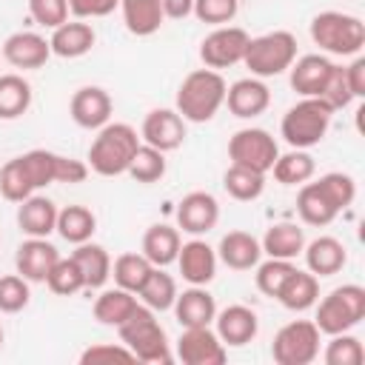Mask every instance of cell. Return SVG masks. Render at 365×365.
I'll list each match as a JSON object with an SVG mask.
<instances>
[{
  "label": "cell",
  "instance_id": "cell-1",
  "mask_svg": "<svg viewBox=\"0 0 365 365\" xmlns=\"http://www.w3.org/2000/svg\"><path fill=\"white\" fill-rule=\"evenodd\" d=\"M356 197V182L351 174L331 171L317 182H302L297 194V214L305 225H331L339 211H345Z\"/></svg>",
  "mask_w": 365,
  "mask_h": 365
},
{
  "label": "cell",
  "instance_id": "cell-2",
  "mask_svg": "<svg viewBox=\"0 0 365 365\" xmlns=\"http://www.w3.org/2000/svg\"><path fill=\"white\" fill-rule=\"evenodd\" d=\"M60 154L46 148H31L0 168V194L9 202H23L26 197L37 194L40 188L57 182Z\"/></svg>",
  "mask_w": 365,
  "mask_h": 365
},
{
  "label": "cell",
  "instance_id": "cell-3",
  "mask_svg": "<svg viewBox=\"0 0 365 365\" xmlns=\"http://www.w3.org/2000/svg\"><path fill=\"white\" fill-rule=\"evenodd\" d=\"M225 80L214 68H194L182 77L174 108L185 123H208L225 106Z\"/></svg>",
  "mask_w": 365,
  "mask_h": 365
},
{
  "label": "cell",
  "instance_id": "cell-4",
  "mask_svg": "<svg viewBox=\"0 0 365 365\" xmlns=\"http://www.w3.org/2000/svg\"><path fill=\"white\" fill-rule=\"evenodd\" d=\"M140 134L128 123H106L88 145V171L100 177H120L128 171L134 151L140 148Z\"/></svg>",
  "mask_w": 365,
  "mask_h": 365
},
{
  "label": "cell",
  "instance_id": "cell-5",
  "mask_svg": "<svg viewBox=\"0 0 365 365\" xmlns=\"http://www.w3.org/2000/svg\"><path fill=\"white\" fill-rule=\"evenodd\" d=\"M117 334H120V342L134 354L137 362H171L174 354L168 348V336H165V328L160 325L157 319V311L145 308V305H137L131 311V317L117 325Z\"/></svg>",
  "mask_w": 365,
  "mask_h": 365
},
{
  "label": "cell",
  "instance_id": "cell-6",
  "mask_svg": "<svg viewBox=\"0 0 365 365\" xmlns=\"http://www.w3.org/2000/svg\"><path fill=\"white\" fill-rule=\"evenodd\" d=\"M334 108L319 97H302L294 103L279 123V134L291 148H314L325 140L331 128Z\"/></svg>",
  "mask_w": 365,
  "mask_h": 365
},
{
  "label": "cell",
  "instance_id": "cell-7",
  "mask_svg": "<svg viewBox=\"0 0 365 365\" xmlns=\"http://www.w3.org/2000/svg\"><path fill=\"white\" fill-rule=\"evenodd\" d=\"M311 40L336 57H356L365 46V23L348 11H319L311 20Z\"/></svg>",
  "mask_w": 365,
  "mask_h": 365
},
{
  "label": "cell",
  "instance_id": "cell-8",
  "mask_svg": "<svg viewBox=\"0 0 365 365\" xmlns=\"http://www.w3.org/2000/svg\"><path fill=\"white\" fill-rule=\"evenodd\" d=\"M294 60H297V37L285 29H277L248 40L242 66L251 71V77L265 80L288 71Z\"/></svg>",
  "mask_w": 365,
  "mask_h": 365
},
{
  "label": "cell",
  "instance_id": "cell-9",
  "mask_svg": "<svg viewBox=\"0 0 365 365\" xmlns=\"http://www.w3.org/2000/svg\"><path fill=\"white\" fill-rule=\"evenodd\" d=\"M362 319H365V288L356 282H345L319 299L314 325L319 328V334L331 336V334L351 331Z\"/></svg>",
  "mask_w": 365,
  "mask_h": 365
},
{
  "label": "cell",
  "instance_id": "cell-10",
  "mask_svg": "<svg viewBox=\"0 0 365 365\" xmlns=\"http://www.w3.org/2000/svg\"><path fill=\"white\" fill-rule=\"evenodd\" d=\"M271 356L277 365H311L319 356V328L314 319H294L274 334Z\"/></svg>",
  "mask_w": 365,
  "mask_h": 365
},
{
  "label": "cell",
  "instance_id": "cell-11",
  "mask_svg": "<svg viewBox=\"0 0 365 365\" xmlns=\"http://www.w3.org/2000/svg\"><path fill=\"white\" fill-rule=\"evenodd\" d=\"M277 157H279V145L265 128H240L228 140V160L234 165H245L251 171L268 174Z\"/></svg>",
  "mask_w": 365,
  "mask_h": 365
},
{
  "label": "cell",
  "instance_id": "cell-12",
  "mask_svg": "<svg viewBox=\"0 0 365 365\" xmlns=\"http://www.w3.org/2000/svg\"><path fill=\"white\" fill-rule=\"evenodd\" d=\"M248 31L240 26H217L211 34L202 37L200 43V60L205 68H228L242 63L245 57V46H248Z\"/></svg>",
  "mask_w": 365,
  "mask_h": 365
},
{
  "label": "cell",
  "instance_id": "cell-13",
  "mask_svg": "<svg viewBox=\"0 0 365 365\" xmlns=\"http://www.w3.org/2000/svg\"><path fill=\"white\" fill-rule=\"evenodd\" d=\"M177 359L185 365H222L228 359V348L220 342L217 331L208 325L182 328L177 339Z\"/></svg>",
  "mask_w": 365,
  "mask_h": 365
},
{
  "label": "cell",
  "instance_id": "cell-14",
  "mask_svg": "<svg viewBox=\"0 0 365 365\" xmlns=\"http://www.w3.org/2000/svg\"><path fill=\"white\" fill-rule=\"evenodd\" d=\"M140 140L163 154L177 151L185 140V120L177 114V108H154L140 125Z\"/></svg>",
  "mask_w": 365,
  "mask_h": 365
},
{
  "label": "cell",
  "instance_id": "cell-15",
  "mask_svg": "<svg viewBox=\"0 0 365 365\" xmlns=\"http://www.w3.org/2000/svg\"><path fill=\"white\" fill-rule=\"evenodd\" d=\"M220 220V202L208 191H191L177 202V228L191 237L208 234Z\"/></svg>",
  "mask_w": 365,
  "mask_h": 365
},
{
  "label": "cell",
  "instance_id": "cell-16",
  "mask_svg": "<svg viewBox=\"0 0 365 365\" xmlns=\"http://www.w3.org/2000/svg\"><path fill=\"white\" fill-rule=\"evenodd\" d=\"M111 94L100 86H83L71 94V103H68V114L71 120L80 125V128H103L108 120H111Z\"/></svg>",
  "mask_w": 365,
  "mask_h": 365
},
{
  "label": "cell",
  "instance_id": "cell-17",
  "mask_svg": "<svg viewBox=\"0 0 365 365\" xmlns=\"http://www.w3.org/2000/svg\"><path fill=\"white\" fill-rule=\"evenodd\" d=\"M51 57V46L37 31H14L3 40V60L14 68H43Z\"/></svg>",
  "mask_w": 365,
  "mask_h": 365
},
{
  "label": "cell",
  "instance_id": "cell-18",
  "mask_svg": "<svg viewBox=\"0 0 365 365\" xmlns=\"http://www.w3.org/2000/svg\"><path fill=\"white\" fill-rule=\"evenodd\" d=\"M225 106L234 117L254 120L271 106V91L259 77H242L225 88Z\"/></svg>",
  "mask_w": 365,
  "mask_h": 365
},
{
  "label": "cell",
  "instance_id": "cell-19",
  "mask_svg": "<svg viewBox=\"0 0 365 365\" xmlns=\"http://www.w3.org/2000/svg\"><path fill=\"white\" fill-rule=\"evenodd\" d=\"M180 265V274L188 285H208L217 277V248H211L205 240H188L180 245V254L174 259Z\"/></svg>",
  "mask_w": 365,
  "mask_h": 365
},
{
  "label": "cell",
  "instance_id": "cell-20",
  "mask_svg": "<svg viewBox=\"0 0 365 365\" xmlns=\"http://www.w3.org/2000/svg\"><path fill=\"white\" fill-rule=\"evenodd\" d=\"M57 259H60V251L48 242V237H29L17 248L14 268L29 282H46V277H48V271L54 268Z\"/></svg>",
  "mask_w": 365,
  "mask_h": 365
},
{
  "label": "cell",
  "instance_id": "cell-21",
  "mask_svg": "<svg viewBox=\"0 0 365 365\" xmlns=\"http://www.w3.org/2000/svg\"><path fill=\"white\" fill-rule=\"evenodd\" d=\"M214 325H217V336L225 348H242L259 331V319L248 305H228V308L217 311Z\"/></svg>",
  "mask_w": 365,
  "mask_h": 365
},
{
  "label": "cell",
  "instance_id": "cell-22",
  "mask_svg": "<svg viewBox=\"0 0 365 365\" xmlns=\"http://www.w3.org/2000/svg\"><path fill=\"white\" fill-rule=\"evenodd\" d=\"M334 63L325 54H302L291 63V88L299 97H322Z\"/></svg>",
  "mask_w": 365,
  "mask_h": 365
},
{
  "label": "cell",
  "instance_id": "cell-23",
  "mask_svg": "<svg viewBox=\"0 0 365 365\" xmlns=\"http://www.w3.org/2000/svg\"><path fill=\"white\" fill-rule=\"evenodd\" d=\"M94 43H97V34H94L91 23H86V20H66L57 29H51V37H48L51 54H57L63 60L88 54L94 48Z\"/></svg>",
  "mask_w": 365,
  "mask_h": 365
},
{
  "label": "cell",
  "instance_id": "cell-24",
  "mask_svg": "<svg viewBox=\"0 0 365 365\" xmlns=\"http://www.w3.org/2000/svg\"><path fill=\"white\" fill-rule=\"evenodd\" d=\"M171 311H174V317H177V322L182 328H200V325H211L214 322L217 302L205 291V285H191L182 294H177Z\"/></svg>",
  "mask_w": 365,
  "mask_h": 365
},
{
  "label": "cell",
  "instance_id": "cell-25",
  "mask_svg": "<svg viewBox=\"0 0 365 365\" xmlns=\"http://www.w3.org/2000/svg\"><path fill=\"white\" fill-rule=\"evenodd\" d=\"M262 257V245L248 231H228L217 245V259L234 271H251Z\"/></svg>",
  "mask_w": 365,
  "mask_h": 365
},
{
  "label": "cell",
  "instance_id": "cell-26",
  "mask_svg": "<svg viewBox=\"0 0 365 365\" xmlns=\"http://www.w3.org/2000/svg\"><path fill=\"white\" fill-rule=\"evenodd\" d=\"M17 225L26 237H48L57 228V205L43 194L26 197L17 202Z\"/></svg>",
  "mask_w": 365,
  "mask_h": 365
},
{
  "label": "cell",
  "instance_id": "cell-27",
  "mask_svg": "<svg viewBox=\"0 0 365 365\" xmlns=\"http://www.w3.org/2000/svg\"><path fill=\"white\" fill-rule=\"evenodd\" d=\"M302 254H305V265H308V271H311L314 277H331V274L342 271V265L348 262L345 245H342L336 237H328V234L311 240V242L302 248Z\"/></svg>",
  "mask_w": 365,
  "mask_h": 365
},
{
  "label": "cell",
  "instance_id": "cell-28",
  "mask_svg": "<svg viewBox=\"0 0 365 365\" xmlns=\"http://www.w3.org/2000/svg\"><path fill=\"white\" fill-rule=\"evenodd\" d=\"M123 23L134 37H151L165 23V11L160 0H120Z\"/></svg>",
  "mask_w": 365,
  "mask_h": 365
},
{
  "label": "cell",
  "instance_id": "cell-29",
  "mask_svg": "<svg viewBox=\"0 0 365 365\" xmlns=\"http://www.w3.org/2000/svg\"><path fill=\"white\" fill-rule=\"evenodd\" d=\"M71 259L77 262L80 274H83V285L91 291V288H103L106 279L111 277V257L103 245L86 240L80 242L74 251H71Z\"/></svg>",
  "mask_w": 365,
  "mask_h": 365
},
{
  "label": "cell",
  "instance_id": "cell-30",
  "mask_svg": "<svg viewBox=\"0 0 365 365\" xmlns=\"http://www.w3.org/2000/svg\"><path fill=\"white\" fill-rule=\"evenodd\" d=\"M180 245H182L180 228L165 225V222H157V225H151V228L143 234V254H145V259H148L151 265H157V268L171 265V262L177 259V254H180Z\"/></svg>",
  "mask_w": 365,
  "mask_h": 365
},
{
  "label": "cell",
  "instance_id": "cell-31",
  "mask_svg": "<svg viewBox=\"0 0 365 365\" xmlns=\"http://www.w3.org/2000/svg\"><path fill=\"white\" fill-rule=\"evenodd\" d=\"M277 299L282 302V308L297 311V314L314 308L317 299H319V277H314L311 271H299V268H294L291 277L282 282Z\"/></svg>",
  "mask_w": 365,
  "mask_h": 365
},
{
  "label": "cell",
  "instance_id": "cell-32",
  "mask_svg": "<svg viewBox=\"0 0 365 365\" xmlns=\"http://www.w3.org/2000/svg\"><path fill=\"white\" fill-rule=\"evenodd\" d=\"M262 254L274 259H294L305 248V231L297 222H274L262 237Z\"/></svg>",
  "mask_w": 365,
  "mask_h": 365
},
{
  "label": "cell",
  "instance_id": "cell-33",
  "mask_svg": "<svg viewBox=\"0 0 365 365\" xmlns=\"http://www.w3.org/2000/svg\"><path fill=\"white\" fill-rule=\"evenodd\" d=\"M140 302H137V294H131V291H125V288H108V291H103L97 299H94V319L100 322V325H108V328H117V325H123L128 317H131V311L137 308Z\"/></svg>",
  "mask_w": 365,
  "mask_h": 365
},
{
  "label": "cell",
  "instance_id": "cell-34",
  "mask_svg": "<svg viewBox=\"0 0 365 365\" xmlns=\"http://www.w3.org/2000/svg\"><path fill=\"white\" fill-rule=\"evenodd\" d=\"M54 231H57L66 242L80 245V242H86V240L94 237V231H97V217H94V211L86 208V205H66V208L57 211V228H54Z\"/></svg>",
  "mask_w": 365,
  "mask_h": 365
},
{
  "label": "cell",
  "instance_id": "cell-35",
  "mask_svg": "<svg viewBox=\"0 0 365 365\" xmlns=\"http://www.w3.org/2000/svg\"><path fill=\"white\" fill-rule=\"evenodd\" d=\"M271 171H274V180L279 185H302V182H308L314 177L317 163L308 154V148H291L288 154H279L274 160Z\"/></svg>",
  "mask_w": 365,
  "mask_h": 365
},
{
  "label": "cell",
  "instance_id": "cell-36",
  "mask_svg": "<svg viewBox=\"0 0 365 365\" xmlns=\"http://www.w3.org/2000/svg\"><path fill=\"white\" fill-rule=\"evenodd\" d=\"M31 108V86L20 74H0V120H17Z\"/></svg>",
  "mask_w": 365,
  "mask_h": 365
},
{
  "label": "cell",
  "instance_id": "cell-37",
  "mask_svg": "<svg viewBox=\"0 0 365 365\" xmlns=\"http://www.w3.org/2000/svg\"><path fill=\"white\" fill-rule=\"evenodd\" d=\"M177 279L171 277V274H165L163 268H151V274H148V279L143 282V288L137 291V297L143 299V305L145 308H151V311H171V305H174V299H177Z\"/></svg>",
  "mask_w": 365,
  "mask_h": 365
},
{
  "label": "cell",
  "instance_id": "cell-38",
  "mask_svg": "<svg viewBox=\"0 0 365 365\" xmlns=\"http://www.w3.org/2000/svg\"><path fill=\"white\" fill-rule=\"evenodd\" d=\"M222 188L228 197H234L237 202H251L265 191V174L251 171L245 165H228L222 174Z\"/></svg>",
  "mask_w": 365,
  "mask_h": 365
},
{
  "label": "cell",
  "instance_id": "cell-39",
  "mask_svg": "<svg viewBox=\"0 0 365 365\" xmlns=\"http://www.w3.org/2000/svg\"><path fill=\"white\" fill-rule=\"evenodd\" d=\"M151 268H154V265L145 259L143 251H140V254H137V251H128V254H120V257L111 262V277H114V282H117L120 288L137 294V291L143 288V282L148 279Z\"/></svg>",
  "mask_w": 365,
  "mask_h": 365
},
{
  "label": "cell",
  "instance_id": "cell-40",
  "mask_svg": "<svg viewBox=\"0 0 365 365\" xmlns=\"http://www.w3.org/2000/svg\"><path fill=\"white\" fill-rule=\"evenodd\" d=\"M125 174H128L131 180L143 182V185L157 182V180L165 177V154L157 151V148H151V145H145V143H140V148L134 151V157H131Z\"/></svg>",
  "mask_w": 365,
  "mask_h": 365
},
{
  "label": "cell",
  "instance_id": "cell-41",
  "mask_svg": "<svg viewBox=\"0 0 365 365\" xmlns=\"http://www.w3.org/2000/svg\"><path fill=\"white\" fill-rule=\"evenodd\" d=\"M322 359H325V365H362V359H365L362 339L348 331L331 334V339L322 351Z\"/></svg>",
  "mask_w": 365,
  "mask_h": 365
},
{
  "label": "cell",
  "instance_id": "cell-42",
  "mask_svg": "<svg viewBox=\"0 0 365 365\" xmlns=\"http://www.w3.org/2000/svg\"><path fill=\"white\" fill-rule=\"evenodd\" d=\"M254 268H257V274H254L257 291L265 294V297H271V299H277L282 282L291 277V271H294L297 265H294L291 259H274V257H268L265 262H257Z\"/></svg>",
  "mask_w": 365,
  "mask_h": 365
},
{
  "label": "cell",
  "instance_id": "cell-43",
  "mask_svg": "<svg viewBox=\"0 0 365 365\" xmlns=\"http://www.w3.org/2000/svg\"><path fill=\"white\" fill-rule=\"evenodd\" d=\"M46 285H48L51 294H60V297H71V294L86 288L83 285V274H80V268H77V262L71 257H60L54 262V268L46 277Z\"/></svg>",
  "mask_w": 365,
  "mask_h": 365
},
{
  "label": "cell",
  "instance_id": "cell-44",
  "mask_svg": "<svg viewBox=\"0 0 365 365\" xmlns=\"http://www.w3.org/2000/svg\"><path fill=\"white\" fill-rule=\"evenodd\" d=\"M31 291H29V279H23L20 274H6L0 277V311L3 314H17L29 305Z\"/></svg>",
  "mask_w": 365,
  "mask_h": 365
},
{
  "label": "cell",
  "instance_id": "cell-45",
  "mask_svg": "<svg viewBox=\"0 0 365 365\" xmlns=\"http://www.w3.org/2000/svg\"><path fill=\"white\" fill-rule=\"evenodd\" d=\"M240 11V0H194L191 14L211 26H228Z\"/></svg>",
  "mask_w": 365,
  "mask_h": 365
},
{
  "label": "cell",
  "instance_id": "cell-46",
  "mask_svg": "<svg viewBox=\"0 0 365 365\" xmlns=\"http://www.w3.org/2000/svg\"><path fill=\"white\" fill-rule=\"evenodd\" d=\"M29 14L43 29H57L68 20V0H29Z\"/></svg>",
  "mask_w": 365,
  "mask_h": 365
},
{
  "label": "cell",
  "instance_id": "cell-47",
  "mask_svg": "<svg viewBox=\"0 0 365 365\" xmlns=\"http://www.w3.org/2000/svg\"><path fill=\"white\" fill-rule=\"evenodd\" d=\"M319 100H325L334 111L348 108V106L354 103V94H351V88H348V80H345V68H342V66H336V63H334L331 77H328V83H325L322 97H319Z\"/></svg>",
  "mask_w": 365,
  "mask_h": 365
},
{
  "label": "cell",
  "instance_id": "cell-48",
  "mask_svg": "<svg viewBox=\"0 0 365 365\" xmlns=\"http://www.w3.org/2000/svg\"><path fill=\"white\" fill-rule=\"evenodd\" d=\"M137 362L134 359V354L123 345V342H117V345H111V342H97V345H88L83 354H80V365H103V362Z\"/></svg>",
  "mask_w": 365,
  "mask_h": 365
},
{
  "label": "cell",
  "instance_id": "cell-49",
  "mask_svg": "<svg viewBox=\"0 0 365 365\" xmlns=\"http://www.w3.org/2000/svg\"><path fill=\"white\" fill-rule=\"evenodd\" d=\"M114 9H120V0H68V14H74L77 20L108 17Z\"/></svg>",
  "mask_w": 365,
  "mask_h": 365
},
{
  "label": "cell",
  "instance_id": "cell-50",
  "mask_svg": "<svg viewBox=\"0 0 365 365\" xmlns=\"http://www.w3.org/2000/svg\"><path fill=\"white\" fill-rule=\"evenodd\" d=\"M345 80H348V88L354 94V100L365 97V57H354L351 66H345Z\"/></svg>",
  "mask_w": 365,
  "mask_h": 365
},
{
  "label": "cell",
  "instance_id": "cell-51",
  "mask_svg": "<svg viewBox=\"0 0 365 365\" xmlns=\"http://www.w3.org/2000/svg\"><path fill=\"white\" fill-rule=\"evenodd\" d=\"M160 3H163V11L168 20H182L194 9V0H160Z\"/></svg>",
  "mask_w": 365,
  "mask_h": 365
},
{
  "label": "cell",
  "instance_id": "cell-52",
  "mask_svg": "<svg viewBox=\"0 0 365 365\" xmlns=\"http://www.w3.org/2000/svg\"><path fill=\"white\" fill-rule=\"evenodd\" d=\"M3 339H6V334H3V325H0V345H3Z\"/></svg>",
  "mask_w": 365,
  "mask_h": 365
}]
</instances>
